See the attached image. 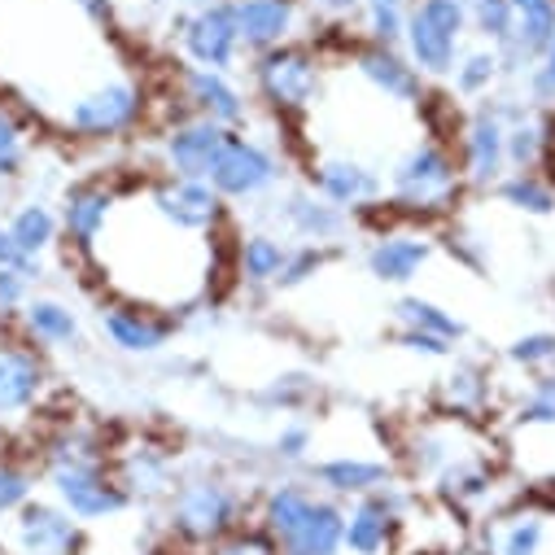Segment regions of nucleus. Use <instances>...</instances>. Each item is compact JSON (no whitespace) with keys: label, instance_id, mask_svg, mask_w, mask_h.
<instances>
[{"label":"nucleus","instance_id":"nucleus-1","mask_svg":"<svg viewBox=\"0 0 555 555\" xmlns=\"http://www.w3.org/2000/svg\"><path fill=\"white\" fill-rule=\"evenodd\" d=\"M254 499L245 481L215 464H184L176 494L167 499V533L180 551L206 555L236 529L254 525Z\"/></svg>","mask_w":555,"mask_h":555},{"label":"nucleus","instance_id":"nucleus-2","mask_svg":"<svg viewBox=\"0 0 555 555\" xmlns=\"http://www.w3.org/2000/svg\"><path fill=\"white\" fill-rule=\"evenodd\" d=\"M464 176L455 163L451 141H438V135H421L406 150L393 154L389 171H385V210L402 223H442L460 197H464Z\"/></svg>","mask_w":555,"mask_h":555},{"label":"nucleus","instance_id":"nucleus-3","mask_svg":"<svg viewBox=\"0 0 555 555\" xmlns=\"http://www.w3.org/2000/svg\"><path fill=\"white\" fill-rule=\"evenodd\" d=\"M249 96L262 105L275 122H302L320 101L328 83V53L320 40H289L281 49H267L245 57Z\"/></svg>","mask_w":555,"mask_h":555},{"label":"nucleus","instance_id":"nucleus-4","mask_svg":"<svg viewBox=\"0 0 555 555\" xmlns=\"http://www.w3.org/2000/svg\"><path fill=\"white\" fill-rule=\"evenodd\" d=\"M150 114H154L150 88L118 75V79H101V83L75 92L62 105L57 127L75 145H114V141H127V135L141 131L150 122Z\"/></svg>","mask_w":555,"mask_h":555},{"label":"nucleus","instance_id":"nucleus-5","mask_svg":"<svg viewBox=\"0 0 555 555\" xmlns=\"http://www.w3.org/2000/svg\"><path fill=\"white\" fill-rule=\"evenodd\" d=\"M398 464L402 473L415 481V486H434L447 468L473 460V455H486L494 451V442L486 438L481 425L473 421H455V415H425V421H406L398 429Z\"/></svg>","mask_w":555,"mask_h":555},{"label":"nucleus","instance_id":"nucleus-6","mask_svg":"<svg viewBox=\"0 0 555 555\" xmlns=\"http://www.w3.org/2000/svg\"><path fill=\"white\" fill-rule=\"evenodd\" d=\"M109 473L122 486L131 507H167V499L176 494L180 473H184V451L167 434L135 429V434L114 438Z\"/></svg>","mask_w":555,"mask_h":555},{"label":"nucleus","instance_id":"nucleus-7","mask_svg":"<svg viewBox=\"0 0 555 555\" xmlns=\"http://www.w3.org/2000/svg\"><path fill=\"white\" fill-rule=\"evenodd\" d=\"M210 184L228 206H262L289 184V163L249 127L228 131V141L210 167Z\"/></svg>","mask_w":555,"mask_h":555},{"label":"nucleus","instance_id":"nucleus-8","mask_svg":"<svg viewBox=\"0 0 555 555\" xmlns=\"http://www.w3.org/2000/svg\"><path fill=\"white\" fill-rule=\"evenodd\" d=\"M171 40L184 66L223 70V75H236L245 66L232 0H184L171 14Z\"/></svg>","mask_w":555,"mask_h":555},{"label":"nucleus","instance_id":"nucleus-9","mask_svg":"<svg viewBox=\"0 0 555 555\" xmlns=\"http://www.w3.org/2000/svg\"><path fill=\"white\" fill-rule=\"evenodd\" d=\"M145 210L184 236H210L219 241L228 232L232 206L215 193L210 180H184V176H150L145 180Z\"/></svg>","mask_w":555,"mask_h":555},{"label":"nucleus","instance_id":"nucleus-10","mask_svg":"<svg viewBox=\"0 0 555 555\" xmlns=\"http://www.w3.org/2000/svg\"><path fill=\"white\" fill-rule=\"evenodd\" d=\"M267 206V228L281 232L289 245H328V249H346V236L354 228V219L346 210H337L333 202H324L311 184H285Z\"/></svg>","mask_w":555,"mask_h":555},{"label":"nucleus","instance_id":"nucleus-11","mask_svg":"<svg viewBox=\"0 0 555 555\" xmlns=\"http://www.w3.org/2000/svg\"><path fill=\"white\" fill-rule=\"evenodd\" d=\"M96 333L122 359H163V354H171V346L180 337V320L158 307L131 302V298H101Z\"/></svg>","mask_w":555,"mask_h":555},{"label":"nucleus","instance_id":"nucleus-12","mask_svg":"<svg viewBox=\"0 0 555 555\" xmlns=\"http://www.w3.org/2000/svg\"><path fill=\"white\" fill-rule=\"evenodd\" d=\"M451 150L468 193H490L507 176V127L490 109V101H477L460 114L451 131Z\"/></svg>","mask_w":555,"mask_h":555},{"label":"nucleus","instance_id":"nucleus-13","mask_svg":"<svg viewBox=\"0 0 555 555\" xmlns=\"http://www.w3.org/2000/svg\"><path fill=\"white\" fill-rule=\"evenodd\" d=\"M421 490L406 481H389L354 503H346V551L350 555H393L406 512L415 507Z\"/></svg>","mask_w":555,"mask_h":555},{"label":"nucleus","instance_id":"nucleus-14","mask_svg":"<svg viewBox=\"0 0 555 555\" xmlns=\"http://www.w3.org/2000/svg\"><path fill=\"white\" fill-rule=\"evenodd\" d=\"M171 101L180 105V114L210 118L228 131H245L254 118V96L236 75L202 70V66H184V62L171 75Z\"/></svg>","mask_w":555,"mask_h":555},{"label":"nucleus","instance_id":"nucleus-15","mask_svg":"<svg viewBox=\"0 0 555 555\" xmlns=\"http://www.w3.org/2000/svg\"><path fill=\"white\" fill-rule=\"evenodd\" d=\"M434 258H438V232L425 228V223H402V219H393L389 228H380L363 245L367 275L376 285H389V289L415 285Z\"/></svg>","mask_w":555,"mask_h":555},{"label":"nucleus","instance_id":"nucleus-16","mask_svg":"<svg viewBox=\"0 0 555 555\" xmlns=\"http://www.w3.org/2000/svg\"><path fill=\"white\" fill-rule=\"evenodd\" d=\"M122 206V189L109 176H83L70 180L57 197V219H62V245L75 254H92L101 245V236L109 232L114 215Z\"/></svg>","mask_w":555,"mask_h":555},{"label":"nucleus","instance_id":"nucleus-17","mask_svg":"<svg viewBox=\"0 0 555 555\" xmlns=\"http://www.w3.org/2000/svg\"><path fill=\"white\" fill-rule=\"evenodd\" d=\"M307 184L350 219L385 210V171H376L359 154H315L307 163Z\"/></svg>","mask_w":555,"mask_h":555},{"label":"nucleus","instance_id":"nucleus-18","mask_svg":"<svg viewBox=\"0 0 555 555\" xmlns=\"http://www.w3.org/2000/svg\"><path fill=\"white\" fill-rule=\"evenodd\" d=\"M40 481L53 490V503H62L75 520L83 525H101L122 516L131 503L122 494V486L114 481L109 464H66V468H44Z\"/></svg>","mask_w":555,"mask_h":555},{"label":"nucleus","instance_id":"nucleus-19","mask_svg":"<svg viewBox=\"0 0 555 555\" xmlns=\"http://www.w3.org/2000/svg\"><path fill=\"white\" fill-rule=\"evenodd\" d=\"M346 66L363 79L367 92H376L380 101H389L398 109H421L429 101V79L406 62L402 49H385V44H367V40L350 36Z\"/></svg>","mask_w":555,"mask_h":555},{"label":"nucleus","instance_id":"nucleus-20","mask_svg":"<svg viewBox=\"0 0 555 555\" xmlns=\"http://www.w3.org/2000/svg\"><path fill=\"white\" fill-rule=\"evenodd\" d=\"M228 141V127L197 118V114H171L158 127V163L163 176H184V180H210V167Z\"/></svg>","mask_w":555,"mask_h":555},{"label":"nucleus","instance_id":"nucleus-21","mask_svg":"<svg viewBox=\"0 0 555 555\" xmlns=\"http://www.w3.org/2000/svg\"><path fill=\"white\" fill-rule=\"evenodd\" d=\"M49 393V363L23 337L0 341V429L23 425L44 406Z\"/></svg>","mask_w":555,"mask_h":555},{"label":"nucleus","instance_id":"nucleus-22","mask_svg":"<svg viewBox=\"0 0 555 555\" xmlns=\"http://www.w3.org/2000/svg\"><path fill=\"white\" fill-rule=\"evenodd\" d=\"M14 551L18 555H88V525L75 520L53 499H31L14 520Z\"/></svg>","mask_w":555,"mask_h":555},{"label":"nucleus","instance_id":"nucleus-23","mask_svg":"<svg viewBox=\"0 0 555 555\" xmlns=\"http://www.w3.org/2000/svg\"><path fill=\"white\" fill-rule=\"evenodd\" d=\"M494 372L481 359H447V372L434 380V411L455 415V421L486 425L494 411Z\"/></svg>","mask_w":555,"mask_h":555},{"label":"nucleus","instance_id":"nucleus-24","mask_svg":"<svg viewBox=\"0 0 555 555\" xmlns=\"http://www.w3.org/2000/svg\"><path fill=\"white\" fill-rule=\"evenodd\" d=\"M307 486L324 499H337V503H354L380 486L393 481V464L389 460H376V455H328V460H311L307 464Z\"/></svg>","mask_w":555,"mask_h":555},{"label":"nucleus","instance_id":"nucleus-25","mask_svg":"<svg viewBox=\"0 0 555 555\" xmlns=\"http://www.w3.org/2000/svg\"><path fill=\"white\" fill-rule=\"evenodd\" d=\"M232 14H236L241 49H245V57H254V53L298 40L302 18H307V0H232Z\"/></svg>","mask_w":555,"mask_h":555},{"label":"nucleus","instance_id":"nucleus-26","mask_svg":"<svg viewBox=\"0 0 555 555\" xmlns=\"http://www.w3.org/2000/svg\"><path fill=\"white\" fill-rule=\"evenodd\" d=\"M551 40H555V0H512V36L507 44L494 49L507 83H520Z\"/></svg>","mask_w":555,"mask_h":555},{"label":"nucleus","instance_id":"nucleus-27","mask_svg":"<svg viewBox=\"0 0 555 555\" xmlns=\"http://www.w3.org/2000/svg\"><path fill=\"white\" fill-rule=\"evenodd\" d=\"M18 337L40 354H66L83 346V315L57 294H36L18 315Z\"/></svg>","mask_w":555,"mask_h":555},{"label":"nucleus","instance_id":"nucleus-28","mask_svg":"<svg viewBox=\"0 0 555 555\" xmlns=\"http://www.w3.org/2000/svg\"><path fill=\"white\" fill-rule=\"evenodd\" d=\"M311 503H315V490L307 486V477L267 481V486L258 490V499H254V525L275 542V551H281V546L298 533V525L307 520Z\"/></svg>","mask_w":555,"mask_h":555},{"label":"nucleus","instance_id":"nucleus-29","mask_svg":"<svg viewBox=\"0 0 555 555\" xmlns=\"http://www.w3.org/2000/svg\"><path fill=\"white\" fill-rule=\"evenodd\" d=\"M289 258V241L271 228H249L245 236H236L232 245V275L236 285L249 294H275V281L285 271Z\"/></svg>","mask_w":555,"mask_h":555},{"label":"nucleus","instance_id":"nucleus-30","mask_svg":"<svg viewBox=\"0 0 555 555\" xmlns=\"http://www.w3.org/2000/svg\"><path fill=\"white\" fill-rule=\"evenodd\" d=\"M507 127V171H551L555 167V109L525 105Z\"/></svg>","mask_w":555,"mask_h":555},{"label":"nucleus","instance_id":"nucleus-31","mask_svg":"<svg viewBox=\"0 0 555 555\" xmlns=\"http://www.w3.org/2000/svg\"><path fill=\"white\" fill-rule=\"evenodd\" d=\"M324 389H320V376L315 372H302V367H289V372H275L271 380H262L258 389H249V406L262 411V415H307L311 406H320Z\"/></svg>","mask_w":555,"mask_h":555},{"label":"nucleus","instance_id":"nucleus-32","mask_svg":"<svg viewBox=\"0 0 555 555\" xmlns=\"http://www.w3.org/2000/svg\"><path fill=\"white\" fill-rule=\"evenodd\" d=\"M5 228L14 232V241L23 245V254H27V258H40V262L62 245L57 202H49L44 193L14 202V206H10V215H5Z\"/></svg>","mask_w":555,"mask_h":555},{"label":"nucleus","instance_id":"nucleus-33","mask_svg":"<svg viewBox=\"0 0 555 555\" xmlns=\"http://www.w3.org/2000/svg\"><path fill=\"white\" fill-rule=\"evenodd\" d=\"M346 551V503L315 494L298 533L281 546V555H341Z\"/></svg>","mask_w":555,"mask_h":555},{"label":"nucleus","instance_id":"nucleus-34","mask_svg":"<svg viewBox=\"0 0 555 555\" xmlns=\"http://www.w3.org/2000/svg\"><path fill=\"white\" fill-rule=\"evenodd\" d=\"M503 83H507V75H503L499 53H494V49H486V44H477V40H473V44H464V53L455 57V66H451V75H447L451 96H460V101H468V105H477V101L494 96Z\"/></svg>","mask_w":555,"mask_h":555},{"label":"nucleus","instance_id":"nucleus-35","mask_svg":"<svg viewBox=\"0 0 555 555\" xmlns=\"http://www.w3.org/2000/svg\"><path fill=\"white\" fill-rule=\"evenodd\" d=\"M393 328H415V333H429V337H442L451 341L455 350L468 341V324L442 307L438 298H425V294H402L393 302Z\"/></svg>","mask_w":555,"mask_h":555},{"label":"nucleus","instance_id":"nucleus-36","mask_svg":"<svg viewBox=\"0 0 555 555\" xmlns=\"http://www.w3.org/2000/svg\"><path fill=\"white\" fill-rule=\"evenodd\" d=\"M490 193L499 206L525 219H555V176L546 171H507Z\"/></svg>","mask_w":555,"mask_h":555},{"label":"nucleus","instance_id":"nucleus-37","mask_svg":"<svg viewBox=\"0 0 555 555\" xmlns=\"http://www.w3.org/2000/svg\"><path fill=\"white\" fill-rule=\"evenodd\" d=\"M31 118L14 101H0V184H23L31 176Z\"/></svg>","mask_w":555,"mask_h":555},{"label":"nucleus","instance_id":"nucleus-38","mask_svg":"<svg viewBox=\"0 0 555 555\" xmlns=\"http://www.w3.org/2000/svg\"><path fill=\"white\" fill-rule=\"evenodd\" d=\"M406 14H411V0H363L359 18H354V40L385 44V49H402Z\"/></svg>","mask_w":555,"mask_h":555},{"label":"nucleus","instance_id":"nucleus-39","mask_svg":"<svg viewBox=\"0 0 555 555\" xmlns=\"http://www.w3.org/2000/svg\"><path fill=\"white\" fill-rule=\"evenodd\" d=\"M516 429H555V372H538L512 402Z\"/></svg>","mask_w":555,"mask_h":555},{"label":"nucleus","instance_id":"nucleus-40","mask_svg":"<svg viewBox=\"0 0 555 555\" xmlns=\"http://www.w3.org/2000/svg\"><path fill=\"white\" fill-rule=\"evenodd\" d=\"M271 464L281 468H302L315 460V425L307 421V415H294V421H281V429L271 434V447H267Z\"/></svg>","mask_w":555,"mask_h":555},{"label":"nucleus","instance_id":"nucleus-41","mask_svg":"<svg viewBox=\"0 0 555 555\" xmlns=\"http://www.w3.org/2000/svg\"><path fill=\"white\" fill-rule=\"evenodd\" d=\"M40 490V473L36 464L18 460V455H0V520H14Z\"/></svg>","mask_w":555,"mask_h":555},{"label":"nucleus","instance_id":"nucleus-42","mask_svg":"<svg viewBox=\"0 0 555 555\" xmlns=\"http://www.w3.org/2000/svg\"><path fill=\"white\" fill-rule=\"evenodd\" d=\"M44 267L40 271H27V267H0V328H18V315L23 307L40 294L44 285Z\"/></svg>","mask_w":555,"mask_h":555},{"label":"nucleus","instance_id":"nucleus-43","mask_svg":"<svg viewBox=\"0 0 555 555\" xmlns=\"http://www.w3.org/2000/svg\"><path fill=\"white\" fill-rule=\"evenodd\" d=\"M503 359H507V367H516L525 376L551 372L555 367V333L551 328H529V333H520L503 346Z\"/></svg>","mask_w":555,"mask_h":555},{"label":"nucleus","instance_id":"nucleus-44","mask_svg":"<svg viewBox=\"0 0 555 555\" xmlns=\"http://www.w3.org/2000/svg\"><path fill=\"white\" fill-rule=\"evenodd\" d=\"M341 258V249H328V245H289V258H285V271L275 281V294H294L302 285H311L324 267H333Z\"/></svg>","mask_w":555,"mask_h":555},{"label":"nucleus","instance_id":"nucleus-45","mask_svg":"<svg viewBox=\"0 0 555 555\" xmlns=\"http://www.w3.org/2000/svg\"><path fill=\"white\" fill-rule=\"evenodd\" d=\"M512 36V0H468V40L499 49Z\"/></svg>","mask_w":555,"mask_h":555},{"label":"nucleus","instance_id":"nucleus-46","mask_svg":"<svg viewBox=\"0 0 555 555\" xmlns=\"http://www.w3.org/2000/svg\"><path fill=\"white\" fill-rule=\"evenodd\" d=\"M538 109H555V40L542 49V57L525 70V79L516 83Z\"/></svg>","mask_w":555,"mask_h":555},{"label":"nucleus","instance_id":"nucleus-47","mask_svg":"<svg viewBox=\"0 0 555 555\" xmlns=\"http://www.w3.org/2000/svg\"><path fill=\"white\" fill-rule=\"evenodd\" d=\"M438 249H447V254H451L464 271H473V275H481V271L490 267L486 241L473 236V232H464V228H447V232H438Z\"/></svg>","mask_w":555,"mask_h":555},{"label":"nucleus","instance_id":"nucleus-48","mask_svg":"<svg viewBox=\"0 0 555 555\" xmlns=\"http://www.w3.org/2000/svg\"><path fill=\"white\" fill-rule=\"evenodd\" d=\"M389 341L402 350V354H415V359H434V363H447L455 359V346L442 341V337H429V333H415V328H393Z\"/></svg>","mask_w":555,"mask_h":555},{"label":"nucleus","instance_id":"nucleus-49","mask_svg":"<svg viewBox=\"0 0 555 555\" xmlns=\"http://www.w3.org/2000/svg\"><path fill=\"white\" fill-rule=\"evenodd\" d=\"M206 555H281V551H275V542H271L258 525H245V529H236L232 538H223L219 546H210Z\"/></svg>","mask_w":555,"mask_h":555},{"label":"nucleus","instance_id":"nucleus-50","mask_svg":"<svg viewBox=\"0 0 555 555\" xmlns=\"http://www.w3.org/2000/svg\"><path fill=\"white\" fill-rule=\"evenodd\" d=\"M359 5H363V0H307V10H311L328 31H346V27H354Z\"/></svg>","mask_w":555,"mask_h":555},{"label":"nucleus","instance_id":"nucleus-51","mask_svg":"<svg viewBox=\"0 0 555 555\" xmlns=\"http://www.w3.org/2000/svg\"><path fill=\"white\" fill-rule=\"evenodd\" d=\"M70 5L92 23V27H114L118 23V0H70Z\"/></svg>","mask_w":555,"mask_h":555},{"label":"nucleus","instance_id":"nucleus-52","mask_svg":"<svg viewBox=\"0 0 555 555\" xmlns=\"http://www.w3.org/2000/svg\"><path fill=\"white\" fill-rule=\"evenodd\" d=\"M0 267H27V271H40L44 262H40V258H27V254H23V245L14 241V232H10L5 223H0Z\"/></svg>","mask_w":555,"mask_h":555},{"label":"nucleus","instance_id":"nucleus-53","mask_svg":"<svg viewBox=\"0 0 555 555\" xmlns=\"http://www.w3.org/2000/svg\"><path fill=\"white\" fill-rule=\"evenodd\" d=\"M442 555H473L468 546H455V551H442Z\"/></svg>","mask_w":555,"mask_h":555},{"label":"nucleus","instance_id":"nucleus-54","mask_svg":"<svg viewBox=\"0 0 555 555\" xmlns=\"http://www.w3.org/2000/svg\"><path fill=\"white\" fill-rule=\"evenodd\" d=\"M0 455H5V429H0Z\"/></svg>","mask_w":555,"mask_h":555},{"label":"nucleus","instance_id":"nucleus-55","mask_svg":"<svg viewBox=\"0 0 555 555\" xmlns=\"http://www.w3.org/2000/svg\"><path fill=\"white\" fill-rule=\"evenodd\" d=\"M551 372H555V367H551Z\"/></svg>","mask_w":555,"mask_h":555}]
</instances>
